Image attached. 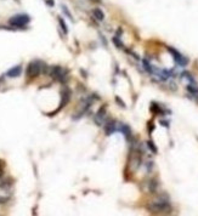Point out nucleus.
Wrapping results in <instances>:
<instances>
[{"instance_id": "nucleus-1", "label": "nucleus", "mask_w": 198, "mask_h": 216, "mask_svg": "<svg viewBox=\"0 0 198 216\" xmlns=\"http://www.w3.org/2000/svg\"><path fill=\"white\" fill-rule=\"evenodd\" d=\"M43 68H45V64L41 61H39V60H34V61L29 62V64L27 66L26 74L29 78H35V77H38L40 74Z\"/></svg>"}, {"instance_id": "nucleus-2", "label": "nucleus", "mask_w": 198, "mask_h": 216, "mask_svg": "<svg viewBox=\"0 0 198 216\" xmlns=\"http://www.w3.org/2000/svg\"><path fill=\"white\" fill-rule=\"evenodd\" d=\"M148 209L153 213H163V211H168L170 210V204L167 199H163V198H159L154 202H152L150 205H148Z\"/></svg>"}, {"instance_id": "nucleus-3", "label": "nucleus", "mask_w": 198, "mask_h": 216, "mask_svg": "<svg viewBox=\"0 0 198 216\" xmlns=\"http://www.w3.org/2000/svg\"><path fill=\"white\" fill-rule=\"evenodd\" d=\"M50 75L56 79L57 82H61V83H65L66 79H67V69L60 67V66H54L50 68Z\"/></svg>"}, {"instance_id": "nucleus-4", "label": "nucleus", "mask_w": 198, "mask_h": 216, "mask_svg": "<svg viewBox=\"0 0 198 216\" xmlns=\"http://www.w3.org/2000/svg\"><path fill=\"white\" fill-rule=\"evenodd\" d=\"M30 21V17L28 15L21 13V15H15L9 19V23L13 27H23L26 24H28Z\"/></svg>"}, {"instance_id": "nucleus-5", "label": "nucleus", "mask_w": 198, "mask_h": 216, "mask_svg": "<svg viewBox=\"0 0 198 216\" xmlns=\"http://www.w3.org/2000/svg\"><path fill=\"white\" fill-rule=\"evenodd\" d=\"M168 50H169V52L173 55V58L175 60V62H176L179 66L184 67V66H186V64L189 63V60H187L184 55H181L178 50H175V49H173V47H168Z\"/></svg>"}, {"instance_id": "nucleus-6", "label": "nucleus", "mask_w": 198, "mask_h": 216, "mask_svg": "<svg viewBox=\"0 0 198 216\" xmlns=\"http://www.w3.org/2000/svg\"><path fill=\"white\" fill-rule=\"evenodd\" d=\"M94 120H95L96 125H99V126L104 125V123H106V109L104 108H100L97 110V113L95 114V117H94Z\"/></svg>"}, {"instance_id": "nucleus-7", "label": "nucleus", "mask_w": 198, "mask_h": 216, "mask_svg": "<svg viewBox=\"0 0 198 216\" xmlns=\"http://www.w3.org/2000/svg\"><path fill=\"white\" fill-rule=\"evenodd\" d=\"M103 129H104V131H106V135H108V136L112 135L114 131L118 130V127L115 126V121H113V120L106 121L104 125H103Z\"/></svg>"}, {"instance_id": "nucleus-8", "label": "nucleus", "mask_w": 198, "mask_h": 216, "mask_svg": "<svg viewBox=\"0 0 198 216\" xmlns=\"http://www.w3.org/2000/svg\"><path fill=\"white\" fill-rule=\"evenodd\" d=\"M21 73H22V67L21 66H15V67H12L11 69H9L6 72V75L9 78H17V77L21 75Z\"/></svg>"}, {"instance_id": "nucleus-9", "label": "nucleus", "mask_w": 198, "mask_h": 216, "mask_svg": "<svg viewBox=\"0 0 198 216\" xmlns=\"http://www.w3.org/2000/svg\"><path fill=\"white\" fill-rule=\"evenodd\" d=\"M69 99H71V90L65 88V90L62 91V100H61V106L58 109H61L62 107H65L68 102H69Z\"/></svg>"}, {"instance_id": "nucleus-10", "label": "nucleus", "mask_w": 198, "mask_h": 216, "mask_svg": "<svg viewBox=\"0 0 198 216\" xmlns=\"http://www.w3.org/2000/svg\"><path fill=\"white\" fill-rule=\"evenodd\" d=\"M118 130L125 136V138L126 140H129L130 137H131V129L126 125V124H120V126L118 127Z\"/></svg>"}, {"instance_id": "nucleus-11", "label": "nucleus", "mask_w": 198, "mask_h": 216, "mask_svg": "<svg viewBox=\"0 0 198 216\" xmlns=\"http://www.w3.org/2000/svg\"><path fill=\"white\" fill-rule=\"evenodd\" d=\"M93 15H94V17H95L97 21H103V19H104V13H103V11L97 9V7L93 10Z\"/></svg>"}, {"instance_id": "nucleus-12", "label": "nucleus", "mask_w": 198, "mask_h": 216, "mask_svg": "<svg viewBox=\"0 0 198 216\" xmlns=\"http://www.w3.org/2000/svg\"><path fill=\"white\" fill-rule=\"evenodd\" d=\"M58 23H60V26H61V29L63 30V33H65V34H67V33H68V28H67V26H66V23H65L63 18L58 17Z\"/></svg>"}, {"instance_id": "nucleus-13", "label": "nucleus", "mask_w": 198, "mask_h": 216, "mask_svg": "<svg viewBox=\"0 0 198 216\" xmlns=\"http://www.w3.org/2000/svg\"><path fill=\"white\" fill-rule=\"evenodd\" d=\"M61 9H62V12H63V13H65V15H66V16H67V17H68L69 19H72V21H73V17H72V13L69 12V10H68V7H67L66 5H62V6H61Z\"/></svg>"}, {"instance_id": "nucleus-14", "label": "nucleus", "mask_w": 198, "mask_h": 216, "mask_svg": "<svg viewBox=\"0 0 198 216\" xmlns=\"http://www.w3.org/2000/svg\"><path fill=\"white\" fill-rule=\"evenodd\" d=\"M147 145H148V147H150V149H151V151H153L154 153H157V147L153 145V142H152V141H148V142H147Z\"/></svg>"}, {"instance_id": "nucleus-15", "label": "nucleus", "mask_w": 198, "mask_h": 216, "mask_svg": "<svg viewBox=\"0 0 198 216\" xmlns=\"http://www.w3.org/2000/svg\"><path fill=\"white\" fill-rule=\"evenodd\" d=\"M156 187H157V182H156V181H151V183H150V191H151V192H154V191H156Z\"/></svg>"}, {"instance_id": "nucleus-16", "label": "nucleus", "mask_w": 198, "mask_h": 216, "mask_svg": "<svg viewBox=\"0 0 198 216\" xmlns=\"http://www.w3.org/2000/svg\"><path fill=\"white\" fill-rule=\"evenodd\" d=\"M113 41H114V43L117 44V46H118V47H120V49H122V47L124 46V45H123V44H122V43H120V41H119V40H118L117 38H113Z\"/></svg>"}, {"instance_id": "nucleus-17", "label": "nucleus", "mask_w": 198, "mask_h": 216, "mask_svg": "<svg viewBox=\"0 0 198 216\" xmlns=\"http://www.w3.org/2000/svg\"><path fill=\"white\" fill-rule=\"evenodd\" d=\"M46 4L50 6H54V0H46Z\"/></svg>"}, {"instance_id": "nucleus-18", "label": "nucleus", "mask_w": 198, "mask_h": 216, "mask_svg": "<svg viewBox=\"0 0 198 216\" xmlns=\"http://www.w3.org/2000/svg\"><path fill=\"white\" fill-rule=\"evenodd\" d=\"M96 1H100V0H96Z\"/></svg>"}]
</instances>
